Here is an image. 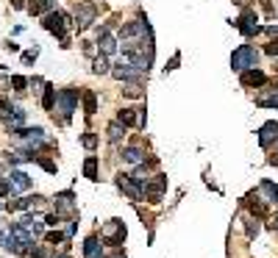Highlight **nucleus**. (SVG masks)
Returning a JSON list of instances; mask_svg holds the SVG:
<instances>
[{
  "label": "nucleus",
  "mask_w": 278,
  "mask_h": 258,
  "mask_svg": "<svg viewBox=\"0 0 278 258\" xmlns=\"http://www.w3.org/2000/svg\"><path fill=\"white\" fill-rule=\"evenodd\" d=\"M100 239H103L106 247H120L125 242V225L120 219H109L103 225V230H100Z\"/></svg>",
  "instance_id": "obj_6"
},
{
  "label": "nucleus",
  "mask_w": 278,
  "mask_h": 258,
  "mask_svg": "<svg viewBox=\"0 0 278 258\" xmlns=\"http://www.w3.org/2000/svg\"><path fill=\"white\" fill-rule=\"evenodd\" d=\"M142 192H145V200L159 203L161 197H164V192H167V175L156 172L153 178H147V183L142 186Z\"/></svg>",
  "instance_id": "obj_8"
},
{
  "label": "nucleus",
  "mask_w": 278,
  "mask_h": 258,
  "mask_svg": "<svg viewBox=\"0 0 278 258\" xmlns=\"http://www.w3.org/2000/svg\"><path fill=\"white\" fill-rule=\"evenodd\" d=\"M239 81H242V86H264L267 84V75H264L259 67H253V70H245L242 75H239Z\"/></svg>",
  "instance_id": "obj_15"
},
{
  "label": "nucleus",
  "mask_w": 278,
  "mask_h": 258,
  "mask_svg": "<svg viewBox=\"0 0 278 258\" xmlns=\"http://www.w3.org/2000/svg\"><path fill=\"white\" fill-rule=\"evenodd\" d=\"M178 64H181V56H178V53H175V56L170 58V64H167V67H164V70H167V72H173L175 67H178Z\"/></svg>",
  "instance_id": "obj_38"
},
{
  "label": "nucleus",
  "mask_w": 278,
  "mask_h": 258,
  "mask_svg": "<svg viewBox=\"0 0 278 258\" xmlns=\"http://www.w3.org/2000/svg\"><path fill=\"white\" fill-rule=\"evenodd\" d=\"M20 225L25 230H31L34 236H42V233H45V222H42V219H36V216H22Z\"/></svg>",
  "instance_id": "obj_23"
},
{
  "label": "nucleus",
  "mask_w": 278,
  "mask_h": 258,
  "mask_svg": "<svg viewBox=\"0 0 278 258\" xmlns=\"http://www.w3.org/2000/svg\"><path fill=\"white\" fill-rule=\"evenodd\" d=\"M245 228H248V239L259 236V216H250V219H248V225H245Z\"/></svg>",
  "instance_id": "obj_29"
},
{
  "label": "nucleus",
  "mask_w": 278,
  "mask_h": 258,
  "mask_svg": "<svg viewBox=\"0 0 278 258\" xmlns=\"http://www.w3.org/2000/svg\"><path fill=\"white\" fill-rule=\"evenodd\" d=\"M273 228H276V230H278V214H276V219H273Z\"/></svg>",
  "instance_id": "obj_42"
},
{
  "label": "nucleus",
  "mask_w": 278,
  "mask_h": 258,
  "mask_svg": "<svg viewBox=\"0 0 278 258\" xmlns=\"http://www.w3.org/2000/svg\"><path fill=\"white\" fill-rule=\"evenodd\" d=\"M81 100H83V111H86V117H92V114L97 111V95L92 89H83Z\"/></svg>",
  "instance_id": "obj_22"
},
{
  "label": "nucleus",
  "mask_w": 278,
  "mask_h": 258,
  "mask_svg": "<svg viewBox=\"0 0 278 258\" xmlns=\"http://www.w3.org/2000/svg\"><path fill=\"white\" fill-rule=\"evenodd\" d=\"M11 86H14V92H25V86H28V78H22V75H11Z\"/></svg>",
  "instance_id": "obj_28"
},
{
  "label": "nucleus",
  "mask_w": 278,
  "mask_h": 258,
  "mask_svg": "<svg viewBox=\"0 0 278 258\" xmlns=\"http://www.w3.org/2000/svg\"><path fill=\"white\" fill-rule=\"evenodd\" d=\"M97 48H100V53H103V56H114V53H117L120 42H117V36L111 34L109 25L97 31Z\"/></svg>",
  "instance_id": "obj_11"
},
{
  "label": "nucleus",
  "mask_w": 278,
  "mask_h": 258,
  "mask_svg": "<svg viewBox=\"0 0 278 258\" xmlns=\"http://www.w3.org/2000/svg\"><path fill=\"white\" fill-rule=\"evenodd\" d=\"M42 203V197H20V200H11L6 206L8 211H28V208H36Z\"/></svg>",
  "instance_id": "obj_18"
},
{
  "label": "nucleus",
  "mask_w": 278,
  "mask_h": 258,
  "mask_svg": "<svg viewBox=\"0 0 278 258\" xmlns=\"http://www.w3.org/2000/svg\"><path fill=\"white\" fill-rule=\"evenodd\" d=\"M36 161H39V164L48 169V172H56V164H53V161H48V158H36Z\"/></svg>",
  "instance_id": "obj_39"
},
{
  "label": "nucleus",
  "mask_w": 278,
  "mask_h": 258,
  "mask_svg": "<svg viewBox=\"0 0 278 258\" xmlns=\"http://www.w3.org/2000/svg\"><path fill=\"white\" fill-rule=\"evenodd\" d=\"M150 34H153V31H150V25H147V17H145V20L123 22V28L117 31V42H120L123 56H125V53H134L137 48H142Z\"/></svg>",
  "instance_id": "obj_1"
},
{
  "label": "nucleus",
  "mask_w": 278,
  "mask_h": 258,
  "mask_svg": "<svg viewBox=\"0 0 278 258\" xmlns=\"http://www.w3.org/2000/svg\"><path fill=\"white\" fill-rule=\"evenodd\" d=\"M111 75L117 78V81H125V84H142V70H137L131 61H117L111 64Z\"/></svg>",
  "instance_id": "obj_7"
},
{
  "label": "nucleus",
  "mask_w": 278,
  "mask_h": 258,
  "mask_svg": "<svg viewBox=\"0 0 278 258\" xmlns=\"http://www.w3.org/2000/svg\"><path fill=\"white\" fill-rule=\"evenodd\" d=\"M114 183H117L120 186V192H125V195L131 197L134 203H139L142 200V197H145V192H142V186H139V183H134V178L128 172H120L117 178H114Z\"/></svg>",
  "instance_id": "obj_10"
},
{
  "label": "nucleus",
  "mask_w": 278,
  "mask_h": 258,
  "mask_svg": "<svg viewBox=\"0 0 278 258\" xmlns=\"http://www.w3.org/2000/svg\"><path fill=\"white\" fill-rule=\"evenodd\" d=\"M106 133H109V142H111V145H120V142H123V136H125V125L120 122V119H111L109 128H106Z\"/></svg>",
  "instance_id": "obj_20"
},
{
  "label": "nucleus",
  "mask_w": 278,
  "mask_h": 258,
  "mask_svg": "<svg viewBox=\"0 0 278 258\" xmlns=\"http://www.w3.org/2000/svg\"><path fill=\"white\" fill-rule=\"evenodd\" d=\"M95 17H97V6H95V3H89V0H86V3H78V6H75V28L86 31L92 22H95Z\"/></svg>",
  "instance_id": "obj_9"
},
{
  "label": "nucleus",
  "mask_w": 278,
  "mask_h": 258,
  "mask_svg": "<svg viewBox=\"0 0 278 258\" xmlns=\"http://www.w3.org/2000/svg\"><path fill=\"white\" fill-rule=\"evenodd\" d=\"M123 161H128V164H145V150L142 147H137V145H131V147H125L123 150Z\"/></svg>",
  "instance_id": "obj_19"
},
{
  "label": "nucleus",
  "mask_w": 278,
  "mask_h": 258,
  "mask_svg": "<svg viewBox=\"0 0 278 258\" xmlns=\"http://www.w3.org/2000/svg\"><path fill=\"white\" fill-rule=\"evenodd\" d=\"M273 142H278V122L276 119H270V122H264V125L259 128V145L270 147Z\"/></svg>",
  "instance_id": "obj_14"
},
{
  "label": "nucleus",
  "mask_w": 278,
  "mask_h": 258,
  "mask_svg": "<svg viewBox=\"0 0 278 258\" xmlns=\"http://www.w3.org/2000/svg\"><path fill=\"white\" fill-rule=\"evenodd\" d=\"M8 181H11L14 192H25V189H31V178H28V175L22 172V169H11Z\"/></svg>",
  "instance_id": "obj_17"
},
{
  "label": "nucleus",
  "mask_w": 278,
  "mask_h": 258,
  "mask_svg": "<svg viewBox=\"0 0 278 258\" xmlns=\"http://www.w3.org/2000/svg\"><path fill=\"white\" fill-rule=\"evenodd\" d=\"M78 98H81V92L67 86V89H59L56 92V105H53V114L62 122H70L72 119V111H78Z\"/></svg>",
  "instance_id": "obj_3"
},
{
  "label": "nucleus",
  "mask_w": 278,
  "mask_h": 258,
  "mask_svg": "<svg viewBox=\"0 0 278 258\" xmlns=\"http://www.w3.org/2000/svg\"><path fill=\"white\" fill-rule=\"evenodd\" d=\"M11 192H14L11 181H8V178H0V197H8Z\"/></svg>",
  "instance_id": "obj_30"
},
{
  "label": "nucleus",
  "mask_w": 278,
  "mask_h": 258,
  "mask_svg": "<svg viewBox=\"0 0 278 258\" xmlns=\"http://www.w3.org/2000/svg\"><path fill=\"white\" fill-rule=\"evenodd\" d=\"M83 178L97 181V155H86V161H83Z\"/></svg>",
  "instance_id": "obj_25"
},
{
  "label": "nucleus",
  "mask_w": 278,
  "mask_h": 258,
  "mask_svg": "<svg viewBox=\"0 0 278 258\" xmlns=\"http://www.w3.org/2000/svg\"><path fill=\"white\" fill-rule=\"evenodd\" d=\"M14 3V8H25V0H11Z\"/></svg>",
  "instance_id": "obj_41"
},
{
  "label": "nucleus",
  "mask_w": 278,
  "mask_h": 258,
  "mask_svg": "<svg viewBox=\"0 0 278 258\" xmlns=\"http://www.w3.org/2000/svg\"><path fill=\"white\" fill-rule=\"evenodd\" d=\"M83 147H89V150H92V147H95L97 145V136H95V133H83Z\"/></svg>",
  "instance_id": "obj_34"
},
{
  "label": "nucleus",
  "mask_w": 278,
  "mask_h": 258,
  "mask_svg": "<svg viewBox=\"0 0 278 258\" xmlns=\"http://www.w3.org/2000/svg\"><path fill=\"white\" fill-rule=\"evenodd\" d=\"M34 242H36V236L31 233V230L22 228L20 222L11 225V230L3 236V247H6L8 253H17V256H22V253H31Z\"/></svg>",
  "instance_id": "obj_2"
},
{
  "label": "nucleus",
  "mask_w": 278,
  "mask_h": 258,
  "mask_svg": "<svg viewBox=\"0 0 278 258\" xmlns=\"http://www.w3.org/2000/svg\"><path fill=\"white\" fill-rule=\"evenodd\" d=\"M42 105H45V111H53V105H56V86L53 84H45V89H42Z\"/></svg>",
  "instance_id": "obj_24"
},
{
  "label": "nucleus",
  "mask_w": 278,
  "mask_h": 258,
  "mask_svg": "<svg viewBox=\"0 0 278 258\" xmlns=\"http://www.w3.org/2000/svg\"><path fill=\"white\" fill-rule=\"evenodd\" d=\"M262 192L267 195V203H278V183H273V181H262Z\"/></svg>",
  "instance_id": "obj_27"
},
{
  "label": "nucleus",
  "mask_w": 278,
  "mask_h": 258,
  "mask_svg": "<svg viewBox=\"0 0 278 258\" xmlns=\"http://www.w3.org/2000/svg\"><path fill=\"white\" fill-rule=\"evenodd\" d=\"M259 67V50L253 45H239V48L231 53V70L234 72H245Z\"/></svg>",
  "instance_id": "obj_4"
},
{
  "label": "nucleus",
  "mask_w": 278,
  "mask_h": 258,
  "mask_svg": "<svg viewBox=\"0 0 278 258\" xmlns=\"http://www.w3.org/2000/svg\"><path fill=\"white\" fill-rule=\"evenodd\" d=\"M267 53H270V56H278V39H273V42L267 45Z\"/></svg>",
  "instance_id": "obj_40"
},
{
  "label": "nucleus",
  "mask_w": 278,
  "mask_h": 258,
  "mask_svg": "<svg viewBox=\"0 0 278 258\" xmlns=\"http://www.w3.org/2000/svg\"><path fill=\"white\" fill-rule=\"evenodd\" d=\"M31 258H48V253H45L42 244H34V247H31Z\"/></svg>",
  "instance_id": "obj_35"
},
{
  "label": "nucleus",
  "mask_w": 278,
  "mask_h": 258,
  "mask_svg": "<svg viewBox=\"0 0 278 258\" xmlns=\"http://www.w3.org/2000/svg\"><path fill=\"white\" fill-rule=\"evenodd\" d=\"M75 228H78V219H75V216H72V219H70V222H67V228H64V236H67V239H72V233H75Z\"/></svg>",
  "instance_id": "obj_33"
},
{
  "label": "nucleus",
  "mask_w": 278,
  "mask_h": 258,
  "mask_svg": "<svg viewBox=\"0 0 278 258\" xmlns=\"http://www.w3.org/2000/svg\"><path fill=\"white\" fill-rule=\"evenodd\" d=\"M75 195L72 192H62V195H56V200H53V206H56V214L59 216H75Z\"/></svg>",
  "instance_id": "obj_12"
},
{
  "label": "nucleus",
  "mask_w": 278,
  "mask_h": 258,
  "mask_svg": "<svg viewBox=\"0 0 278 258\" xmlns=\"http://www.w3.org/2000/svg\"><path fill=\"white\" fill-rule=\"evenodd\" d=\"M236 28L242 31L245 36H256V34H262V25L256 22V14H253L250 8H245V11H242V17L236 20Z\"/></svg>",
  "instance_id": "obj_13"
},
{
  "label": "nucleus",
  "mask_w": 278,
  "mask_h": 258,
  "mask_svg": "<svg viewBox=\"0 0 278 258\" xmlns=\"http://www.w3.org/2000/svg\"><path fill=\"white\" fill-rule=\"evenodd\" d=\"M36 56H39V50H28V53H22V61H25V64H34L36 61Z\"/></svg>",
  "instance_id": "obj_36"
},
{
  "label": "nucleus",
  "mask_w": 278,
  "mask_h": 258,
  "mask_svg": "<svg viewBox=\"0 0 278 258\" xmlns=\"http://www.w3.org/2000/svg\"><path fill=\"white\" fill-rule=\"evenodd\" d=\"M92 72H95V75H106V72H111L109 56H103V53H100V56H97L95 61H92Z\"/></svg>",
  "instance_id": "obj_26"
},
{
  "label": "nucleus",
  "mask_w": 278,
  "mask_h": 258,
  "mask_svg": "<svg viewBox=\"0 0 278 258\" xmlns=\"http://www.w3.org/2000/svg\"><path fill=\"white\" fill-rule=\"evenodd\" d=\"M139 108H123V111L117 114V119L123 122L125 128H134V125H139L142 122V114H137Z\"/></svg>",
  "instance_id": "obj_21"
},
{
  "label": "nucleus",
  "mask_w": 278,
  "mask_h": 258,
  "mask_svg": "<svg viewBox=\"0 0 278 258\" xmlns=\"http://www.w3.org/2000/svg\"><path fill=\"white\" fill-rule=\"evenodd\" d=\"M276 155H278V142H276Z\"/></svg>",
  "instance_id": "obj_43"
},
{
  "label": "nucleus",
  "mask_w": 278,
  "mask_h": 258,
  "mask_svg": "<svg viewBox=\"0 0 278 258\" xmlns=\"http://www.w3.org/2000/svg\"><path fill=\"white\" fill-rule=\"evenodd\" d=\"M59 222H62V216H59V214H48V216H45V225H48V228H59Z\"/></svg>",
  "instance_id": "obj_32"
},
{
  "label": "nucleus",
  "mask_w": 278,
  "mask_h": 258,
  "mask_svg": "<svg viewBox=\"0 0 278 258\" xmlns=\"http://www.w3.org/2000/svg\"><path fill=\"white\" fill-rule=\"evenodd\" d=\"M111 253H106L103 258H125V253H123V247H109Z\"/></svg>",
  "instance_id": "obj_37"
},
{
  "label": "nucleus",
  "mask_w": 278,
  "mask_h": 258,
  "mask_svg": "<svg viewBox=\"0 0 278 258\" xmlns=\"http://www.w3.org/2000/svg\"><path fill=\"white\" fill-rule=\"evenodd\" d=\"M67 22H70V17H64L62 11H48V14L42 17V28L50 31L53 36H59L62 48H70L67 45Z\"/></svg>",
  "instance_id": "obj_5"
},
{
  "label": "nucleus",
  "mask_w": 278,
  "mask_h": 258,
  "mask_svg": "<svg viewBox=\"0 0 278 258\" xmlns=\"http://www.w3.org/2000/svg\"><path fill=\"white\" fill-rule=\"evenodd\" d=\"M64 239H67V236H64L62 230H50V233H48V242L50 244H59V242H64Z\"/></svg>",
  "instance_id": "obj_31"
},
{
  "label": "nucleus",
  "mask_w": 278,
  "mask_h": 258,
  "mask_svg": "<svg viewBox=\"0 0 278 258\" xmlns=\"http://www.w3.org/2000/svg\"><path fill=\"white\" fill-rule=\"evenodd\" d=\"M83 256H86V258H103L106 247L100 244V239H97V236H89L86 242H83Z\"/></svg>",
  "instance_id": "obj_16"
}]
</instances>
